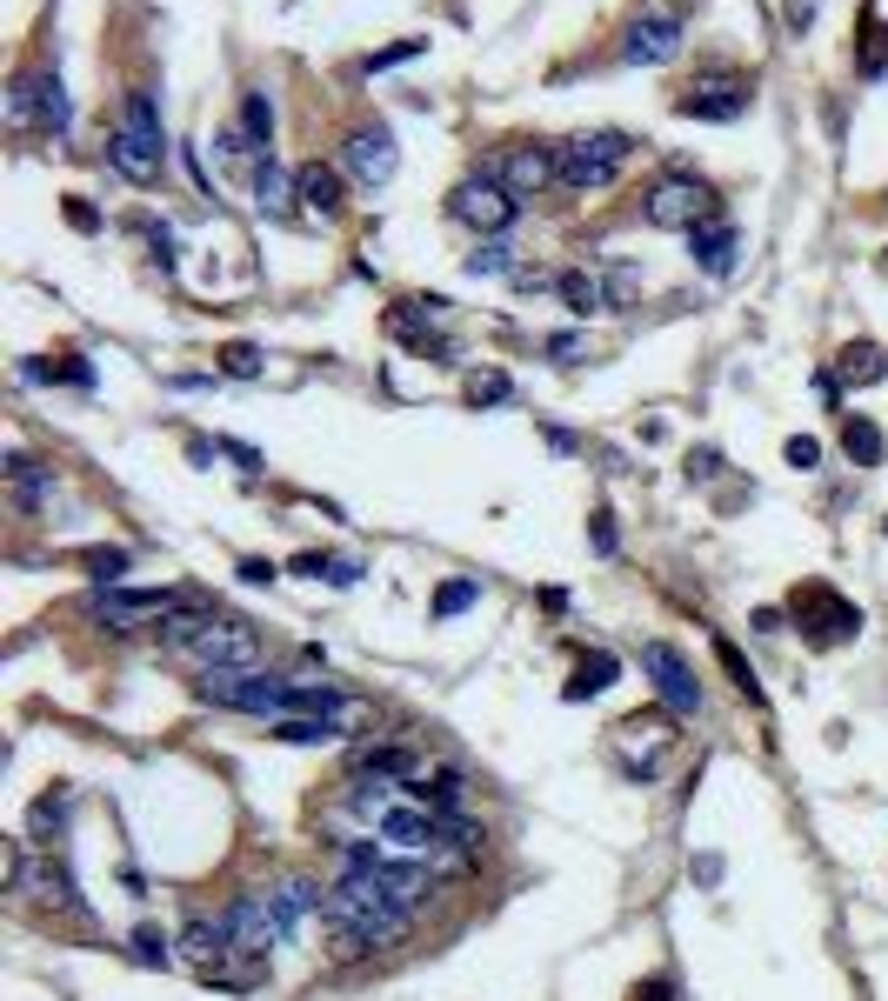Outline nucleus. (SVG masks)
<instances>
[{"label":"nucleus","mask_w":888,"mask_h":1001,"mask_svg":"<svg viewBox=\"0 0 888 1001\" xmlns=\"http://www.w3.org/2000/svg\"><path fill=\"white\" fill-rule=\"evenodd\" d=\"M782 454H788V468H801V474H809V468L822 461V441H816V435H795V441H788Z\"/></svg>","instance_id":"44"},{"label":"nucleus","mask_w":888,"mask_h":1001,"mask_svg":"<svg viewBox=\"0 0 888 1001\" xmlns=\"http://www.w3.org/2000/svg\"><path fill=\"white\" fill-rule=\"evenodd\" d=\"M41 80V121L34 127H47V134H67V121H74V101H67V88H60V74H34Z\"/></svg>","instance_id":"29"},{"label":"nucleus","mask_w":888,"mask_h":1001,"mask_svg":"<svg viewBox=\"0 0 888 1001\" xmlns=\"http://www.w3.org/2000/svg\"><path fill=\"white\" fill-rule=\"evenodd\" d=\"M481 601V581H448V588L435 595V615L448 621V615H461V608H474Z\"/></svg>","instance_id":"40"},{"label":"nucleus","mask_w":888,"mask_h":1001,"mask_svg":"<svg viewBox=\"0 0 888 1001\" xmlns=\"http://www.w3.org/2000/svg\"><path fill=\"white\" fill-rule=\"evenodd\" d=\"M708 214H715V194H708L701 181H688V175H668V181L649 194V227H682V234H695Z\"/></svg>","instance_id":"12"},{"label":"nucleus","mask_w":888,"mask_h":1001,"mask_svg":"<svg viewBox=\"0 0 888 1001\" xmlns=\"http://www.w3.org/2000/svg\"><path fill=\"white\" fill-rule=\"evenodd\" d=\"M715 661H721V675L735 682V695H749V701H762V682H755V667L742 661V648L735 641H715Z\"/></svg>","instance_id":"32"},{"label":"nucleus","mask_w":888,"mask_h":1001,"mask_svg":"<svg viewBox=\"0 0 888 1001\" xmlns=\"http://www.w3.org/2000/svg\"><path fill=\"white\" fill-rule=\"evenodd\" d=\"M634 1001H682V988H675L668 975H655V981H641V988H634Z\"/></svg>","instance_id":"46"},{"label":"nucleus","mask_w":888,"mask_h":1001,"mask_svg":"<svg viewBox=\"0 0 888 1001\" xmlns=\"http://www.w3.org/2000/svg\"><path fill=\"white\" fill-rule=\"evenodd\" d=\"M561 301H569L575 314H595V307H608V281H595V274H561Z\"/></svg>","instance_id":"30"},{"label":"nucleus","mask_w":888,"mask_h":1001,"mask_svg":"<svg viewBox=\"0 0 888 1001\" xmlns=\"http://www.w3.org/2000/svg\"><path fill=\"white\" fill-rule=\"evenodd\" d=\"M816 21V0H788V27H809Z\"/></svg>","instance_id":"51"},{"label":"nucleus","mask_w":888,"mask_h":1001,"mask_svg":"<svg viewBox=\"0 0 888 1001\" xmlns=\"http://www.w3.org/2000/svg\"><path fill=\"white\" fill-rule=\"evenodd\" d=\"M328 929H335V955H368V948H394L408 942L415 908H401L374 875H341L328 888Z\"/></svg>","instance_id":"1"},{"label":"nucleus","mask_w":888,"mask_h":1001,"mask_svg":"<svg viewBox=\"0 0 888 1001\" xmlns=\"http://www.w3.org/2000/svg\"><path fill=\"white\" fill-rule=\"evenodd\" d=\"M615 675H621V661H615L608 648H595V654L575 661V675H569V688H561V701H595V695L615 688Z\"/></svg>","instance_id":"20"},{"label":"nucleus","mask_w":888,"mask_h":1001,"mask_svg":"<svg viewBox=\"0 0 888 1001\" xmlns=\"http://www.w3.org/2000/svg\"><path fill=\"white\" fill-rule=\"evenodd\" d=\"M835 374H842L848 387H868V381H881V374H888V355H881L875 341H848V348H842V361H835Z\"/></svg>","instance_id":"25"},{"label":"nucleus","mask_w":888,"mask_h":1001,"mask_svg":"<svg viewBox=\"0 0 888 1001\" xmlns=\"http://www.w3.org/2000/svg\"><path fill=\"white\" fill-rule=\"evenodd\" d=\"M749 101H755L749 74H708V80H695V88L675 101V114L682 121H742Z\"/></svg>","instance_id":"11"},{"label":"nucleus","mask_w":888,"mask_h":1001,"mask_svg":"<svg viewBox=\"0 0 888 1001\" xmlns=\"http://www.w3.org/2000/svg\"><path fill=\"white\" fill-rule=\"evenodd\" d=\"M301 194H294V175H288V167H274V160H261L255 167V207L261 214H288Z\"/></svg>","instance_id":"23"},{"label":"nucleus","mask_w":888,"mask_h":1001,"mask_svg":"<svg viewBox=\"0 0 888 1001\" xmlns=\"http://www.w3.org/2000/svg\"><path fill=\"white\" fill-rule=\"evenodd\" d=\"M788 615H795L801 628H809L822 648H835V641H855V634H862V608H855V601H842L835 588H822V581H809V588H795Z\"/></svg>","instance_id":"6"},{"label":"nucleus","mask_w":888,"mask_h":1001,"mask_svg":"<svg viewBox=\"0 0 888 1001\" xmlns=\"http://www.w3.org/2000/svg\"><path fill=\"white\" fill-rule=\"evenodd\" d=\"M288 567L307 574V581H328V588H355L361 581V561H348V554H294Z\"/></svg>","instance_id":"24"},{"label":"nucleus","mask_w":888,"mask_h":1001,"mask_svg":"<svg viewBox=\"0 0 888 1001\" xmlns=\"http://www.w3.org/2000/svg\"><path fill=\"white\" fill-rule=\"evenodd\" d=\"M8 121H14V127H34V121H41V80H34V74H14V88H8Z\"/></svg>","instance_id":"33"},{"label":"nucleus","mask_w":888,"mask_h":1001,"mask_svg":"<svg viewBox=\"0 0 888 1001\" xmlns=\"http://www.w3.org/2000/svg\"><path fill=\"white\" fill-rule=\"evenodd\" d=\"M641 294V268L634 261H621V268H608V307H628Z\"/></svg>","instance_id":"42"},{"label":"nucleus","mask_w":888,"mask_h":1001,"mask_svg":"<svg viewBox=\"0 0 888 1001\" xmlns=\"http://www.w3.org/2000/svg\"><path fill=\"white\" fill-rule=\"evenodd\" d=\"M855 67L875 80V74H888V27L868 14V27H862V54H855Z\"/></svg>","instance_id":"35"},{"label":"nucleus","mask_w":888,"mask_h":1001,"mask_svg":"<svg viewBox=\"0 0 888 1001\" xmlns=\"http://www.w3.org/2000/svg\"><path fill=\"white\" fill-rule=\"evenodd\" d=\"M468 274L481 281V274H515V261H508V247L502 240H481L474 255H468Z\"/></svg>","instance_id":"39"},{"label":"nucleus","mask_w":888,"mask_h":1001,"mask_svg":"<svg viewBox=\"0 0 888 1001\" xmlns=\"http://www.w3.org/2000/svg\"><path fill=\"white\" fill-rule=\"evenodd\" d=\"M548 355H561V361H575V355H582V334H554V341H548Z\"/></svg>","instance_id":"50"},{"label":"nucleus","mask_w":888,"mask_h":1001,"mask_svg":"<svg viewBox=\"0 0 888 1001\" xmlns=\"http://www.w3.org/2000/svg\"><path fill=\"white\" fill-rule=\"evenodd\" d=\"M8 888L14 895H27V901H41V908H60V914H80L88 901H80V888H74V875L41 848V855H27L21 842L8 848Z\"/></svg>","instance_id":"5"},{"label":"nucleus","mask_w":888,"mask_h":1001,"mask_svg":"<svg viewBox=\"0 0 888 1001\" xmlns=\"http://www.w3.org/2000/svg\"><path fill=\"white\" fill-rule=\"evenodd\" d=\"M294 194H301V207L307 214H341V167H321V160H307V167H294Z\"/></svg>","instance_id":"19"},{"label":"nucleus","mask_w":888,"mask_h":1001,"mask_svg":"<svg viewBox=\"0 0 888 1001\" xmlns=\"http://www.w3.org/2000/svg\"><path fill=\"white\" fill-rule=\"evenodd\" d=\"M67 227H74V234H101V214L80 201V194H67Z\"/></svg>","instance_id":"45"},{"label":"nucleus","mask_w":888,"mask_h":1001,"mask_svg":"<svg viewBox=\"0 0 888 1001\" xmlns=\"http://www.w3.org/2000/svg\"><path fill=\"white\" fill-rule=\"evenodd\" d=\"M682 54V14L675 8H641L634 14V27H628V60L634 67H662V60H675Z\"/></svg>","instance_id":"13"},{"label":"nucleus","mask_w":888,"mask_h":1001,"mask_svg":"<svg viewBox=\"0 0 888 1001\" xmlns=\"http://www.w3.org/2000/svg\"><path fill=\"white\" fill-rule=\"evenodd\" d=\"M715 468H721V454H715V448L688 454V481H715Z\"/></svg>","instance_id":"49"},{"label":"nucleus","mask_w":888,"mask_h":1001,"mask_svg":"<svg viewBox=\"0 0 888 1001\" xmlns=\"http://www.w3.org/2000/svg\"><path fill=\"white\" fill-rule=\"evenodd\" d=\"M281 567L274 561H240V581H248V588H268V581H274Z\"/></svg>","instance_id":"48"},{"label":"nucleus","mask_w":888,"mask_h":1001,"mask_svg":"<svg viewBox=\"0 0 888 1001\" xmlns=\"http://www.w3.org/2000/svg\"><path fill=\"white\" fill-rule=\"evenodd\" d=\"M67 808H74V788L67 781H54L41 801H34V814H27V828H34V842L54 855V842H60V828H67Z\"/></svg>","instance_id":"22"},{"label":"nucleus","mask_w":888,"mask_h":1001,"mask_svg":"<svg viewBox=\"0 0 888 1001\" xmlns=\"http://www.w3.org/2000/svg\"><path fill=\"white\" fill-rule=\"evenodd\" d=\"M842 454H848L855 468H875V461H881V428L868 421V414H848V421H842Z\"/></svg>","instance_id":"26"},{"label":"nucleus","mask_w":888,"mask_h":1001,"mask_svg":"<svg viewBox=\"0 0 888 1001\" xmlns=\"http://www.w3.org/2000/svg\"><path fill=\"white\" fill-rule=\"evenodd\" d=\"M240 127H248V140L268 154V140H274V101H268V94H248V101H240Z\"/></svg>","instance_id":"34"},{"label":"nucleus","mask_w":888,"mask_h":1001,"mask_svg":"<svg viewBox=\"0 0 888 1001\" xmlns=\"http://www.w3.org/2000/svg\"><path fill=\"white\" fill-rule=\"evenodd\" d=\"M374 828H381V842H394L401 855H428V862H435V855L448 848V821H441L435 808H421V801H394Z\"/></svg>","instance_id":"9"},{"label":"nucleus","mask_w":888,"mask_h":1001,"mask_svg":"<svg viewBox=\"0 0 888 1001\" xmlns=\"http://www.w3.org/2000/svg\"><path fill=\"white\" fill-rule=\"evenodd\" d=\"M221 914H227L234 942L248 948V955H268V948H281V935H274V914H268V895H234Z\"/></svg>","instance_id":"16"},{"label":"nucleus","mask_w":888,"mask_h":1001,"mask_svg":"<svg viewBox=\"0 0 888 1001\" xmlns=\"http://www.w3.org/2000/svg\"><path fill=\"white\" fill-rule=\"evenodd\" d=\"M448 214H454V221H468V227H481V234H502V227H515L521 201L502 188V175H474V181H461V188H454Z\"/></svg>","instance_id":"8"},{"label":"nucleus","mask_w":888,"mask_h":1001,"mask_svg":"<svg viewBox=\"0 0 888 1001\" xmlns=\"http://www.w3.org/2000/svg\"><path fill=\"white\" fill-rule=\"evenodd\" d=\"M181 608H194L188 595H175V588H101L94 595V615L108 621V628H134V621H175Z\"/></svg>","instance_id":"10"},{"label":"nucleus","mask_w":888,"mask_h":1001,"mask_svg":"<svg viewBox=\"0 0 888 1001\" xmlns=\"http://www.w3.org/2000/svg\"><path fill=\"white\" fill-rule=\"evenodd\" d=\"M628 154H634V140H628V134H615V127L582 134V140H569V147H554V160H561V188H608L621 167H628Z\"/></svg>","instance_id":"4"},{"label":"nucleus","mask_w":888,"mask_h":1001,"mask_svg":"<svg viewBox=\"0 0 888 1001\" xmlns=\"http://www.w3.org/2000/svg\"><path fill=\"white\" fill-rule=\"evenodd\" d=\"M688 255H695V268H701V274H729V268H735V221L708 214V221L688 234Z\"/></svg>","instance_id":"17"},{"label":"nucleus","mask_w":888,"mask_h":1001,"mask_svg":"<svg viewBox=\"0 0 888 1001\" xmlns=\"http://www.w3.org/2000/svg\"><path fill=\"white\" fill-rule=\"evenodd\" d=\"M221 374H234V381H255V374H261V348H248V341H227V348H221Z\"/></svg>","instance_id":"38"},{"label":"nucleus","mask_w":888,"mask_h":1001,"mask_svg":"<svg viewBox=\"0 0 888 1001\" xmlns=\"http://www.w3.org/2000/svg\"><path fill=\"white\" fill-rule=\"evenodd\" d=\"M108 160H114V175L134 181V188H154V181H160L168 147H160V114H154V94H147V88H134V94L121 101V127H114Z\"/></svg>","instance_id":"3"},{"label":"nucleus","mask_w":888,"mask_h":1001,"mask_svg":"<svg viewBox=\"0 0 888 1001\" xmlns=\"http://www.w3.org/2000/svg\"><path fill=\"white\" fill-rule=\"evenodd\" d=\"M335 734H341V721H328V715H288V721H274V741H294V747H321Z\"/></svg>","instance_id":"28"},{"label":"nucleus","mask_w":888,"mask_h":1001,"mask_svg":"<svg viewBox=\"0 0 888 1001\" xmlns=\"http://www.w3.org/2000/svg\"><path fill=\"white\" fill-rule=\"evenodd\" d=\"M421 808H435L441 821H454V814H468V775L461 768H428L415 788H408Z\"/></svg>","instance_id":"18"},{"label":"nucleus","mask_w":888,"mask_h":1001,"mask_svg":"<svg viewBox=\"0 0 888 1001\" xmlns=\"http://www.w3.org/2000/svg\"><path fill=\"white\" fill-rule=\"evenodd\" d=\"M641 675L655 682V695H662V708H668V715H701V682H695V667H688V654H682V648H668V641H641Z\"/></svg>","instance_id":"7"},{"label":"nucleus","mask_w":888,"mask_h":1001,"mask_svg":"<svg viewBox=\"0 0 888 1001\" xmlns=\"http://www.w3.org/2000/svg\"><path fill=\"white\" fill-rule=\"evenodd\" d=\"M21 381H67V387H94V368L80 355H60V361H21Z\"/></svg>","instance_id":"27"},{"label":"nucleus","mask_w":888,"mask_h":1001,"mask_svg":"<svg viewBox=\"0 0 888 1001\" xmlns=\"http://www.w3.org/2000/svg\"><path fill=\"white\" fill-rule=\"evenodd\" d=\"M80 567H88L101 588H121V574L134 567V554H127V548H88V554H80Z\"/></svg>","instance_id":"31"},{"label":"nucleus","mask_w":888,"mask_h":1001,"mask_svg":"<svg viewBox=\"0 0 888 1001\" xmlns=\"http://www.w3.org/2000/svg\"><path fill=\"white\" fill-rule=\"evenodd\" d=\"M588 535H595V554H615V515H608V508L588 521Z\"/></svg>","instance_id":"47"},{"label":"nucleus","mask_w":888,"mask_h":1001,"mask_svg":"<svg viewBox=\"0 0 888 1001\" xmlns=\"http://www.w3.org/2000/svg\"><path fill=\"white\" fill-rule=\"evenodd\" d=\"M755 634H782V608H755Z\"/></svg>","instance_id":"52"},{"label":"nucleus","mask_w":888,"mask_h":1001,"mask_svg":"<svg viewBox=\"0 0 888 1001\" xmlns=\"http://www.w3.org/2000/svg\"><path fill=\"white\" fill-rule=\"evenodd\" d=\"M341 167H348L361 188H381V181L394 175V134H387V127H355V134L341 140Z\"/></svg>","instance_id":"14"},{"label":"nucleus","mask_w":888,"mask_h":1001,"mask_svg":"<svg viewBox=\"0 0 888 1001\" xmlns=\"http://www.w3.org/2000/svg\"><path fill=\"white\" fill-rule=\"evenodd\" d=\"M615 734H621V741H649V747H655V741H668V715H628Z\"/></svg>","instance_id":"41"},{"label":"nucleus","mask_w":888,"mask_h":1001,"mask_svg":"<svg viewBox=\"0 0 888 1001\" xmlns=\"http://www.w3.org/2000/svg\"><path fill=\"white\" fill-rule=\"evenodd\" d=\"M160 648L181 667H201V675H255L261 667V634L248 621L201 615V608H181L175 621H160Z\"/></svg>","instance_id":"2"},{"label":"nucleus","mask_w":888,"mask_h":1001,"mask_svg":"<svg viewBox=\"0 0 888 1001\" xmlns=\"http://www.w3.org/2000/svg\"><path fill=\"white\" fill-rule=\"evenodd\" d=\"M561 181V160H554V147H515L508 160H502V188L515 194V201H535L541 188H554Z\"/></svg>","instance_id":"15"},{"label":"nucleus","mask_w":888,"mask_h":1001,"mask_svg":"<svg viewBox=\"0 0 888 1001\" xmlns=\"http://www.w3.org/2000/svg\"><path fill=\"white\" fill-rule=\"evenodd\" d=\"M8 481H14V501L27 515L47 508V494H54V468H41L34 454H8Z\"/></svg>","instance_id":"21"},{"label":"nucleus","mask_w":888,"mask_h":1001,"mask_svg":"<svg viewBox=\"0 0 888 1001\" xmlns=\"http://www.w3.org/2000/svg\"><path fill=\"white\" fill-rule=\"evenodd\" d=\"M134 961H140V968H168V961H175V942L160 935L154 922H140V929H134Z\"/></svg>","instance_id":"36"},{"label":"nucleus","mask_w":888,"mask_h":1001,"mask_svg":"<svg viewBox=\"0 0 888 1001\" xmlns=\"http://www.w3.org/2000/svg\"><path fill=\"white\" fill-rule=\"evenodd\" d=\"M428 41H394V47H381V54H368V74H381V67H401V60H415Z\"/></svg>","instance_id":"43"},{"label":"nucleus","mask_w":888,"mask_h":1001,"mask_svg":"<svg viewBox=\"0 0 888 1001\" xmlns=\"http://www.w3.org/2000/svg\"><path fill=\"white\" fill-rule=\"evenodd\" d=\"M468 401H474V407L508 401V374H502V368H474V374H468Z\"/></svg>","instance_id":"37"}]
</instances>
